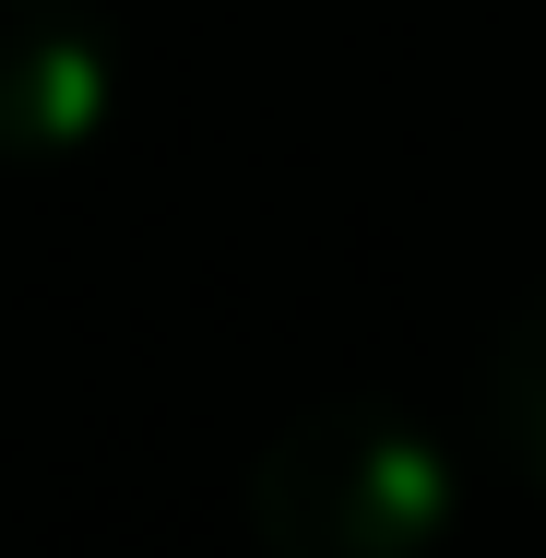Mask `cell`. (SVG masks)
Masks as SVG:
<instances>
[{
	"label": "cell",
	"mask_w": 546,
	"mask_h": 558,
	"mask_svg": "<svg viewBox=\"0 0 546 558\" xmlns=\"http://www.w3.org/2000/svg\"><path fill=\"white\" fill-rule=\"evenodd\" d=\"M250 535L286 558H404L451 535V451L404 404H321L250 463Z\"/></svg>",
	"instance_id": "obj_1"
},
{
	"label": "cell",
	"mask_w": 546,
	"mask_h": 558,
	"mask_svg": "<svg viewBox=\"0 0 546 558\" xmlns=\"http://www.w3.org/2000/svg\"><path fill=\"white\" fill-rule=\"evenodd\" d=\"M108 119V36L84 0H0V167H48Z\"/></svg>",
	"instance_id": "obj_2"
},
{
	"label": "cell",
	"mask_w": 546,
	"mask_h": 558,
	"mask_svg": "<svg viewBox=\"0 0 546 558\" xmlns=\"http://www.w3.org/2000/svg\"><path fill=\"white\" fill-rule=\"evenodd\" d=\"M487 440H499V463L546 499V286L499 322V344H487Z\"/></svg>",
	"instance_id": "obj_3"
}]
</instances>
